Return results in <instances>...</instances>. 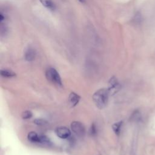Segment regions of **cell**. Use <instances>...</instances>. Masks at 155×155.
Masks as SVG:
<instances>
[{
	"mask_svg": "<svg viewBox=\"0 0 155 155\" xmlns=\"http://www.w3.org/2000/svg\"><path fill=\"white\" fill-rule=\"evenodd\" d=\"M110 93L108 88H101L96 91L93 95V100L96 106L99 109H103L107 104Z\"/></svg>",
	"mask_w": 155,
	"mask_h": 155,
	"instance_id": "obj_1",
	"label": "cell"
},
{
	"mask_svg": "<svg viewBox=\"0 0 155 155\" xmlns=\"http://www.w3.org/2000/svg\"><path fill=\"white\" fill-rule=\"evenodd\" d=\"M45 76L47 80L54 83L58 85L61 86L62 85L61 76L58 72L54 68H49L45 72Z\"/></svg>",
	"mask_w": 155,
	"mask_h": 155,
	"instance_id": "obj_2",
	"label": "cell"
},
{
	"mask_svg": "<svg viewBox=\"0 0 155 155\" xmlns=\"http://www.w3.org/2000/svg\"><path fill=\"white\" fill-rule=\"evenodd\" d=\"M71 128L73 133L79 137H83L85 133L84 125L79 121H73L71 124Z\"/></svg>",
	"mask_w": 155,
	"mask_h": 155,
	"instance_id": "obj_3",
	"label": "cell"
},
{
	"mask_svg": "<svg viewBox=\"0 0 155 155\" xmlns=\"http://www.w3.org/2000/svg\"><path fill=\"white\" fill-rule=\"evenodd\" d=\"M55 133L58 137L64 139L68 138L71 135V132L70 130L64 126L57 127L55 130Z\"/></svg>",
	"mask_w": 155,
	"mask_h": 155,
	"instance_id": "obj_4",
	"label": "cell"
},
{
	"mask_svg": "<svg viewBox=\"0 0 155 155\" xmlns=\"http://www.w3.org/2000/svg\"><path fill=\"white\" fill-rule=\"evenodd\" d=\"M120 88V84L115 77H112L108 82V91L110 94H114Z\"/></svg>",
	"mask_w": 155,
	"mask_h": 155,
	"instance_id": "obj_5",
	"label": "cell"
},
{
	"mask_svg": "<svg viewBox=\"0 0 155 155\" xmlns=\"http://www.w3.org/2000/svg\"><path fill=\"white\" fill-rule=\"evenodd\" d=\"M24 57L27 61H32L36 57V51L33 48L28 47L25 51Z\"/></svg>",
	"mask_w": 155,
	"mask_h": 155,
	"instance_id": "obj_6",
	"label": "cell"
},
{
	"mask_svg": "<svg viewBox=\"0 0 155 155\" xmlns=\"http://www.w3.org/2000/svg\"><path fill=\"white\" fill-rule=\"evenodd\" d=\"M79 100H80V96L78 94L75 93L74 92H72L70 93L68 97V101H69L70 104L72 107L76 106L79 103Z\"/></svg>",
	"mask_w": 155,
	"mask_h": 155,
	"instance_id": "obj_7",
	"label": "cell"
},
{
	"mask_svg": "<svg viewBox=\"0 0 155 155\" xmlns=\"http://www.w3.org/2000/svg\"><path fill=\"white\" fill-rule=\"evenodd\" d=\"M27 138L28 140L33 143H40L41 135H38L35 131H30L27 135Z\"/></svg>",
	"mask_w": 155,
	"mask_h": 155,
	"instance_id": "obj_8",
	"label": "cell"
},
{
	"mask_svg": "<svg viewBox=\"0 0 155 155\" xmlns=\"http://www.w3.org/2000/svg\"><path fill=\"white\" fill-rule=\"evenodd\" d=\"M39 1L43 6L50 10L53 11L56 9V5L51 0H39Z\"/></svg>",
	"mask_w": 155,
	"mask_h": 155,
	"instance_id": "obj_9",
	"label": "cell"
},
{
	"mask_svg": "<svg viewBox=\"0 0 155 155\" xmlns=\"http://www.w3.org/2000/svg\"><path fill=\"white\" fill-rule=\"evenodd\" d=\"M1 75L4 78H12L16 76V73L11 70L3 69L1 70Z\"/></svg>",
	"mask_w": 155,
	"mask_h": 155,
	"instance_id": "obj_10",
	"label": "cell"
},
{
	"mask_svg": "<svg viewBox=\"0 0 155 155\" xmlns=\"http://www.w3.org/2000/svg\"><path fill=\"white\" fill-rule=\"evenodd\" d=\"M122 122L120 121V122H117L114 123L113 125H112V128L113 131L116 134L119 135L120 132V130H121V127H122Z\"/></svg>",
	"mask_w": 155,
	"mask_h": 155,
	"instance_id": "obj_11",
	"label": "cell"
},
{
	"mask_svg": "<svg viewBox=\"0 0 155 155\" xmlns=\"http://www.w3.org/2000/svg\"><path fill=\"white\" fill-rule=\"evenodd\" d=\"M21 117L24 119H30L32 117V113L30 111H28V110L22 112V113L21 114Z\"/></svg>",
	"mask_w": 155,
	"mask_h": 155,
	"instance_id": "obj_12",
	"label": "cell"
},
{
	"mask_svg": "<svg viewBox=\"0 0 155 155\" xmlns=\"http://www.w3.org/2000/svg\"><path fill=\"white\" fill-rule=\"evenodd\" d=\"M33 122L38 125H45L48 124L47 120L42 119H36L33 121Z\"/></svg>",
	"mask_w": 155,
	"mask_h": 155,
	"instance_id": "obj_13",
	"label": "cell"
},
{
	"mask_svg": "<svg viewBox=\"0 0 155 155\" xmlns=\"http://www.w3.org/2000/svg\"><path fill=\"white\" fill-rule=\"evenodd\" d=\"M90 133L92 134V135H94L96 133V127L95 125L93 124L91 127V128H90Z\"/></svg>",
	"mask_w": 155,
	"mask_h": 155,
	"instance_id": "obj_14",
	"label": "cell"
},
{
	"mask_svg": "<svg viewBox=\"0 0 155 155\" xmlns=\"http://www.w3.org/2000/svg\"><path fill=\"white\" fill-rule=\"evenodd\" d=\"M80 2H81L82 3H84L85 2V0H79Z\"/></svg>",
	"mask_w": 155,
	"mask_h": 155,
	"instance_id": "obj_15",
	"label": "cell"
}]
</instances>
